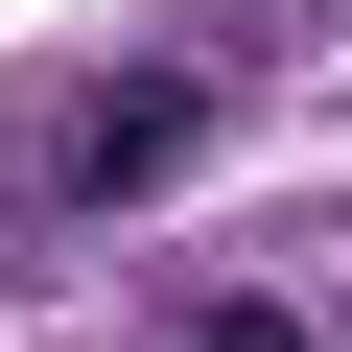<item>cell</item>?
Segmentation results:
<instances>
[{"label": "cell", "mask_w": 352, "mask_h": 352, "mask_svg": "<svg viewBox=\"0 0 352 352\" xmlns=\"http://www.w3.org/2000/svg\"><path fill=\"white\" fill-rule=\"evenodd\" d=\"M212 118H235V47H141V71H118V94L47 141V212H141V188H164Z\"/></svg>", "instance_id": "1"}, {"label": "cell", "mask_w": 352, "mask_h": 352, "mask_svg": "<svg viewBox=\"0 0 352 352\" xmlns=\"http://www.w3.org/2000/svg\"><path fill=\"white\" fill-rule=\"evenodd\" d=\"M212 352H305V329H282V305H212Z\"/></svg>", "instance_id": "2"}]
</instances>
